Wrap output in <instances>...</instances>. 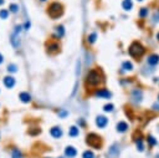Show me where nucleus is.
I'll list each match as a JSON object with an SVG mask.
<instances>
[{
  "mask_svg": "<svg viewBox=\"0 0 159 158\" xmlns=\"http://www.w3.org/2000/svg\"><path fill=\"white\" fill-rule=\"evenodd\" d=\"M8 16H9V11H8L6 9H3V10H0V19L5 20V19H8Z\"/></svg>",
  "mask_w": 159,
  "mask_h": 158,
  "instance_id": "26",
  "label": "nucleus"
},
{
  "mask_svg": "<svg viewBox=\"0 0 159 158\" xmlns=\"http://www.w3.org/2000/svg\"><path fill=\"white\" fill-rule=\"evenodd\" d=\"M77 123H80L81 126H84V125H85V121H84V120H80V122H77Z\"/></svg>",
  "mask_w": 159,
  "mask_h": 158,
  "instance_id": "35",
  "label": "nucleus"
},
{
  "mask_svg": "<svg viewBox=\"0 0 159 158\" xmlns=\"http://www.w3.org/2000/svg\"><path fill=\"white\" fill-rule=\"evenodd\" d=\"M131 99L134 103H140L142 100H143V91L139 90V89H134L132 91V95H131Z\"/></svg>",
  "mask_w": 159,
  "mask_h": 158,
  "instance_id": "5",
  "label": "nucleus"
},
{
  "mask_svg": "<svg viewBox=\"0 0 159 158\" xmlns=\"http://www.w3.org/2000/svg\"><path fill=\"white\" fill-rule=\"evenodd\" d=\"M8 71L15 73V72H18V66H16L15 64H10V65L8 66Z\"/></svg>",
  "mask_w": 159,
  "mask_h": 158,
  "instance_id": "28",
  "label": "nucleus"
},
{
  "mask_svg": "<svg viewBox=\"0 0 159 158\" xmlns=\"http://www.w3.org/2000/svg\"><path fill=\"white\" fill-rule=\"evenodd\" d=\"M116 129H117V132H119V133H124V132H127V129H128V123L124 122V121H121V122L117 123Z\"/></svg>",
  "mask_w": 159,
  "mask_h": 158,
  "instance_id": "12",
  "label": "nucleus"
},
{
  "mask_svg": "<svg viewBox=\"0 0 159 158\" xmlns=\"http://www.w3.org/2000/svg\"><path fill=\"white\" fill-rule=\"evenodd\" d=\"M152 108H153V111H159V102H155V103L152 106Z\"/></svg>",
  "mask_w": 159,
  "mask_h": 158,
  "instance_id": "31",
  "label": "nucleus"
},
{
  "mask_svg": "<svg viewBox=\"0 0 159 158\" xmlns=\"http://www.w3.org/2000/svg\"><path fill=\"white\" fill-rule=\"evenodd\" d=\"M24 28H25V30H29V29H30V23H29V21H26V23H25V25H24Z\"/></svg>",
  "mask_w": 159,
  "mask_h": 158,
  "instance_id": "33",
  "label": "nucleus"
},
{
  "mask_svg": "<svg viewBox=\"0 0 159 158\" xmlns=\"http://www.w3.org/2000/svg\"><path fill=\"white\" fill-rule=\"evenodd\" d=\"M128 54H129L132 57L139 60V59L145 54V47H144L140 42L134 41V42H132L131 46L128 47Z\"/></svg>",
  "mask_w": 159,
  "mask_h": 158,
  "instance_id": "2",
  "label": "nucleus"
},
{
  "mask_svg": "<svg viewBox=\"0 0 159 158\" xmlns=\"http://www.w3.org/2000/svg\"><path fill=\"white\" fill-rule=\"evenodd\" d=\"M148 14H149V10H148V8H142L140 10H139V18L140 19H144V18H147L148 16Z\"/></svg>",
  "mask_w": 159,
  "mask_h": 158,
  "instance_id": "20",
  "label": "nucleus"
},
{
  "mask_svg": "<svg viewBox=\"0 0 159 158\" xmlns=\"http://www.w3.org/2000/svg\"><path fill=\"white\" fill-rule=\"evenodd\" d=\"M10 42H11V45H13V47H15V49H18V47L20 46V40H19V34H16V33H14V34L11 35V39H10Z\"/></svg>",
  "mask_w": 159,
  "mask_h": 158,
  "instance_id": "13",
  "label": "nucleus"
},
{
  "mask_svg": "<svg viewBox=\"0 0 159 158\" xmlns=\"http://www.w3.org/2000/svg\"><path fill=\"white\" fill-rule=\"evenodd\" d=\"M11 158H24L21 152L19 149H13V153H11Z\"/></svg>",
  "mask_w": 159,
  "mask_h": 158,
  "instance_id": "25",
  "label": "nucleus"
},
{
  "mask_svg": "<svg viewBox=\"0 0 159 158\" xmlns=\"http://www.w3.org/2000/svg\"><path fill=\"white\" fill-rule=\"evenodd\" d=\"M58 116H60L61 118H65L66 116H68V112L65 111V110H61V111H58Z\"/></svg>",
  "mask_w": 159,
  "mask_h": 158,
  "instance_id": "30",
  "label": "nucleus"
},
{
  "mask_svg": "<svg viewBox=\"0 0 159 158\" xmlns=\"http://www.w3.org/2000/svg\"><path fill=\"white\" fill-rule=\"evenodd\" d=\"M63 35H65V28H63L62 25L57 26L56 30H55V37L61 39V37H63Z\"/></svg>",
  "mask_w": 159,
  "mask_h": 158,
  "instance_id": "17",
  "label": "nucleus"
},
{
  "mask_svg": "<svg viewBox=\"0 0 159 158\" xmlns=\"http://www.w3.org/2000/svg\"><path fill=\"white\" fill-rule=\"evenodd\" d=\"M82 158H95V153L92 151H85L82 153Z\"/></svg>",
  "mask_w": 159,
  "mask_h": 158,
  "instance_id": "24",
  "label": "nucleus"
},
{
  "mask_svg": "<svg viewBox=\"0 0 159 158\" xmlns=\"http://www.w3.org/2000/svg\"><path fill=\"white\" fill-rule=\"evenodd\" d=\"M96 125L98 126V128H105L108 125V118L106 116L100 115V116L96 117Z\"/></svg>",
  "mask_w": 159,
  "mask_h": 158,
  "instance_id": "7",
  "label": "nucleus"
},
{
  "mask_svg": "<svg viewBox=\"0 0 159 158\" xmlns=\"http://www.w3.org/2000/svg\"><path fill=\"white\" fill-rule=\"evenodd\" d=\"M95 96L98 97V99H105V100H108L112 97V94L107 90V89H100L95 92Z\"/></svg>",
  "mask_w": 159,
  "mask_h": 158,
  "instance_id": "6",
  "label": "nucleus"
},
{
  "mask_svg": "<svg viewBox=\"0 0 159 158\" xmlns=\"http://www.w3.org/2000/svg\"><path fill=\"white\" fill-rule=\"evenodd\" d=\"M47 13H49L50 18H52V19H57V18H60V16L63 14V7H62V4H60V3H56V2H55V3L50 4Z\"/></svg>",
  "mask_w": 159,
  "mask_h": 158,
  "instance_id": "3",
  "label": "nucleus"
},
{
  "mask_svg": "<svg viewBox=\"0 0 159 158\" xmlns=\"http://www.w3.org/2000/svg\"><path fill=\"white\" fill-rule=\"evenodd\" d=\"M157 40H158V41H159V31H158V33H157Z\"/></svg>",
  "mask_w": 159,
  "mask_h": 158,
  "instance_id": "36",
  "label": "nucleus"
},
{
  "mask_svg": "<svg viewBox=\"0 0 159 158\" xmlns=\"http://www.w3.org/2000/svg\"><path fill=\"white\" fill-rule=\"evenodd\" d=\"M19 99H20V101L24 102V103H29V102L31 101V96H30L28 92H20Z\"/></svg>",
  "mask_w": 159,
  "mask_h": 158,
  "instance_id": "16",
  "label": "nucleus"
},
{
  "mask_svg": "<svg viewBox=\"0 0 159 158\" xmlns=\"http://www.w3.org/2000/svg\"><path fill=\"white\" fill-rule=\"evenodd\" d=\"M147 141H148V144H149V146H157V144H158V141H157L153 136H148V137H147Z\"/></svg>",
  "mask_w": 159,
  "mask_h": 158,
  "instance_id": "22",
  "label": "nucleus"
},
{
  "mask_svg": "<svg viewBox=\"0 0 159 158\" xmlns=\"http://www.w3.org/2000/svg\"><path fill=\"white\" fill-rule=\"evenodd\" d=\"M138 2H143V0H138Z\"/></svg>",
  "mask_w": 159,
  "mask_h": 158,
  "instance_id": "40",
  "label": "nucleus"
},
{
  "mask_svg": "<svg viewBox=\"0 0 159 158\" xmlns=\"http://www.w3.org/2000/svg\"><path fill=\"white\" fill-rule=\"evenodd\" d=\"M122 8H123L124 11H131V10L133 9V3H132V0H123Z\"/></svg>",
  "mask_w": 159,
  "mask_h": 158,
  "instance_id": "14",
  "label": "nucleus"
},
{
  "mask_svg": "<svg viewBox=\"0 0 159 158\" xmlns=\"http://www.w3.org/2000/svg\"><path fill=\"white\" fill-rule=\"evenodd\" d=\"M9 11H11V13L16 14V13L19 11V5H16V4H10V7H9Z\"/></svg>",
  "mask_w": 159,
  "mask_h": 158,
  "instance_id": "27",
  "label": "nucleus"
},
{
  "mask_svg": "<svg viewBox=\"0 0 159 158\" xmlns=\"http://www.w3.org/2000/svg\"><path fill=\"white\" fill-rule=\"evenodd\" d=\"M21 29H23V26H21V25H18V26L15 28V33H16V34H19V33L21 31Z\"/></svg>",
  "mask_w": 159,
  "mask_h": 158,
  "instance_id": "32",
  "label": "nucleus"
},
{
  "mask_svg": "<svg viewBox=\"0 0 159 158\" xmlns=\"http://www.w3.org/2000/svg\"><path fill=\"white\" fill-rule=\"evenodd\" d=\"M102 78H101V73L97 70H90L86 75V84L90 87H96L101 84Z\"/></svg>",
  "mask_w": 159,
  "mask_h": 158,
  "instance_id": "1",
  "label": "nucleus"
},
{
  "mask_svg": "<svg viewBox=\"0 0 159 158\" xmlns=\"http://www.w3.org/2000/svg\"><path fill=\"white\" fill-rule=\"evenodd\" d=\"M86 142L90 147L92 148H96V149H100L101 146H102V141H101V137L96 133H88L87 137H86Z\"/></svg>",
  "mask_w": 159,
  "mask_h": 158,
  "instance_id": "4",
  "label": "nucleus"
},
{
  "mask_svg": "<svg viewBox=\"0 0 159 158\" xmlns=\"http://www.w3.org/2000/svg\"><path fill=\"white\" fill-rule=\"evenodd\" d=\"M50 134H51L54 138H61L62 134H63V132H62V128H61V127L55 126V127H52V128L50 129Z\"/></svg>",
  "mask_w": 159,
  "mask_h": 158,
  "instance_id": "9",
  "label": "nucleus"
},
{
  "mask_svg": "<svg viewBox=\"0 0 159 158\" xmlns=\"http://www.w3.org/2000/svg\"><path fill=\"white\" fill-rule=\"evenodd\" d=\"M65 156H66V157H68V158H73V157H76V156H77V151H76V148H75L73 146H67V147L65 148Z\"/></svg>",
  "mask_w": 159,
  "mask_h": 158,
  "instance_id": "10",
  "label": "nucleus"
},
{
  "mask_svg": "<svg viewBox=\"0 0 159 158\" xmlns=\"http://www.w3.org/2000/svg\"><path fill=\"white\" fill-rule=\"evenodd\" d=\"M4 85L8 89H13L15 86V78L13 76H5L4 77Z\"/></svg>",
  "mask_w": 159,
  "mask_h": 158,
  "instance_id": "11",
  "label": "nucleus"
},
{
  "mask_svg": "<svg viewBox=\"0 0 159 158\" xmlns=\"http://www.w3.org/2000/svg\"><path fill=\"white\" fill-rule=\"evenodd\" d=\"M4 4V0H0V5H3Z\"/></svg>",
  "mask_w": 159,
  "mask_h": 158,
  "instance_id": "37",
  "label": "nucleus"
},
{
  "mask_svg": "<svg viewBox=\"0 0 159 158\" xmlns=\"http://www.w3.org/2000/svg\"><path fill=\"white\" fill-rule=\"evenodd\" d=\"M46 47H47V51L49 52H57L60 50V45L56 44V42H50V44H47Z\"/></svg>",
  "mask_w": 159,
  "mask_h": 158,
  "instance_id": "15",
  "label": "nucleus"
},
{
  "mask_svg": "<svg viewBox=\"0 0 159 158\" xmlns=\"http://www.w3.org/2000/svg\"><path fill=\"white\" fill-rule=\"evenodd\" d=\"M122 68H123V71H132L133 70V64L131 61H123L122 62Z\"/></svg>",
  "mask_w": 159,
  "mask_h": 158,
  "instance_id": "18",
  "label": "nucleus"
},
{
  "mask_svg": "<svg viewBox=\"0 0 159 158\" xmlns=\"http://www.w3.org/2000/svg\"><path fill=\"white\" fill-rule=\"evenodd\" d=\"M135 144H137V149H138L139 152H143V151H144V144H143V141H142L140 138H139V139H137Z\"/></svg>",
  "mask_w": 159,
  "mask_h": 158,
  "instance_id": "23",
  "label": "nucleus"
},
{
  "mask_svg": "<svg viewBox=\"0 0 159 158\" xmlns=\"http://www.w3.org/2000/svg\"><path fill=\"white\" fill-rule=\"evenodd\" d=\"M41 2H46V0H41Z\"/></svg>",
  "mask_w": 159,
  "mask_h": 158,
  "instance_id": "39",
  "label": "nucleus"
},
{
  "mask_svg": "<svg viewBox=\"0 0 159 158\" xmlns=\"http://www.w3.org/2000/svg\"><path fill=\"white\" fill-rule=\"evenodd\" d=\"M78 134H80L78 127H76V126H72V127L70 128V131H68V136H70V137H77Z\"/></svg>",
  "mask_w": 159,
  "mask_h": 158,
  "instance_id": "19",
  "label": "nucleus"
},
{
  "mask_svg": "<svg viewBox=\"0 0 159 158\" xmlns=\"http://www.w3.org/2000/svg\"><path fill=\"white\" fill-rule=\"evenodd\" d=\"M147 64L148 65H150V66H157L158 64H159V55H157V54H152V55H149L148 57H147Z\"/></svg>",
  "mask_w": 159,
  "mask_h": 158,
  "instance_id": "8",
  "label": "nucleus"
},
{
  "mask_svg": "<svg viewBox=\"0 0 159 158\" xmlns=\"http://www.w3.org/2000/svg\"><path fill=\"white\" fill-rule=\"evenodd\" d=\"M113 110H114V106H113L112 103L105 105V107H103V111H105V112H112Z\"/></svg>",
  "mask_w": 159,
  "mask_h": 158,
  "instance_id": "29",
  "label": "nucleus"
},
{
  "mask_svg": "<svg viewBox=\"0 0 159 158\" xmlns=\"http://www.w3.org/2000/svg\"><path fill=\"white\" fill-rule=\"evenodd\" d=\"M158 101H159V95H158Z\"/></svg>",
  "mask_w": 159,
  "mask_h": 158,
  "instance_id": "38",
  "label": "nucleus"
},
{
  "mask_svg": "<svg viewBox=\"0 0 159 158\" xmlns=\"http://www.w3.org/2000/svg\"><path fill=\"white\" fill-rule=\"evenodd\" d=\"M96 40H97V34H96V33H92V34H90V35L87 36V42H88V44H95Z\"/></svg>",
  "mask_w": 159,
  "mask_h": 158,
  "instance_id": "21",
  "label": "nucleus"
},
{
  "mask_svg": "<svg viewBox=\"0 0 159 158\" xmlns=\"http://www.w3.org/2000/svg\"><path fill=\"white\" fill-rule=\"evenodd\" d=\"M3 61H4V57H3V55H2V54H0V65L3 64Z\"/></svg>",
  "mask_w": 159,
  "mask_h": 158,
  "instance_id": "34",
  "label": "nucleus"
}]
</instances>
